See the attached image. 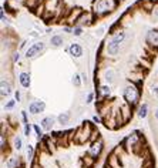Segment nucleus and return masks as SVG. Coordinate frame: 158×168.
I'll list each match as a JSON object with an SVG mask.
<instances>
[{"label": "nucleus", "mask_w": 158, "mask_h": 168, "mask_svg": "<svg viewBox=\"0 0 158 168\" xmlns=\"http://www.w3.org/2000/svg\"><path fill=\"white\" fill-rule=\"evenodd\" d=\"M123 97L126 100L127 105L134 107V105L138 104V100H140V91H138V89L134 84H130V86H127L126 89H124Z\"/></svg>", "instance_id": "f257e3e1"}, {"label": "nucleus", "mask_w": 158, "mask_h": 168, "mask_svg": "<svg viewBox=\"0 0 158 168\" xmlns=\"http://www.w3.org/2000/svg\"><path fill=\"white\" fill-rule=\"evenodd\" d=\"M93 128H91V125L88 121H84L83 125L75 131V134H74V138H75V141L78 143V144H83L85 141H88L90 138H91V134H93Z\"/></svg>", "instance_id": "f03ea898"}, {"label": "nucleus", "mask_w": 158, "mask_h": 168, "mask_svg": "<svg viewBox=\"0 0 158 168\" xmlns=\"http://www.w3.org/2000/svg\"><path fill=\"white\" fill-rule=\"evenodd\" d=\"M44 47H46V44H44L43 41H36V43H33V44L26 50V54H24V56H26L27 60H29V58H36V57L44 50Z\"/></svg>", "instance_id": "7ed1b4c3"}, {"label": "nucleus", "mask_w": 158, "mask_h": 168, "mask_svg": "<svg viewBox=\"0 0 158 168\" xmlns=\"http://www.w3.org/2000/svg\"><path fill=\"white\" fill-rule=\"evenodd\" d=\"M111 9V1L110 0H97L94 3V13L97 16H101Z\"/></svg>", "instance_id": "20e7f679"}, {"label": "nucleus", "mask_w": 158, "mask_h": 168, "mask_svg": "<svg viewBox=\"0 0 158 168\" xmlns=\"http://www.w3.org/2000/svg\"><path fill=\"white\" fill-rule=\"evenodd\" d=\"M105 50H107V54L111 57H116L118 54V51H120V43H117L116 40H113V39H110L108 41H107V44H105Z\"/></svg>", "instance_id": "39448f33"}, {"label": "nucleus", "mask_w": 158, "mask_h": 168, "mask_svg": "<svg viewBox=\"0 0 158 168\" xmlns=\"http://www.w3.org/2000/svg\"><path fill=\"white\" fill-rule=\"evenodd\" d=\"M44 110H46V103L44 101H33L29 105V112L33 114V115H36L39 112H43Z\"/></svg>", "instance_id": "423d86ee"}, {"label": "nucleus", "mask_w": 158, "mask_h": 168, "mask_svg": "<svg viewBox=\"0 0 158 168\" xmlns=\"http://www.w3.org/2000/svg\"><path fill=\"white\" fill-rule=\"evenodd\" d=\"M145 41L148 46L158 49V30H150L145 36Z\"/></svg>", "instance_id": "0eeeda50"}, {"label": "nucleus", "mask_w": 158, "mask_h": 168, "mask_svg": "<svg viewBox=\"0 0 158 168\" xmlns=\"http://www.w3.org/2000/svg\"><path fill=\"white\" fill-rule=\"evenodd\" d=\"M101 150H103V141H101V140H98V141H94V143H91V146H90V150H88V153H90V155H91L93 158H97L98 155H100Z\"/></svg>", "instance_id": "6e6552de"}, {"label": "nucleus", "mask_w": 158, "mask_h": 168, "mask_svg": "<svg viewBox=\"0 0 158 168\" xmlns=\"http://www.w3.org/2000/svg\"><path fill=\"white\" fill-rule=\"evenodd\" d=\"M68 53L74 57V58H80V57H83L84 54V51H83V47L78 44V43H73V44L68 47Z\"/></svg>", "instance_id": "1a4fd4ad"}, {"label": "nucleus", "mask_w": 158, "mask_h": 168, "mask_svg": "<svg viewBox=\"0 0 158 168\" xmlns=\"http://www.w3.org/2000/svg\"><path fill=\"white\" fill-rule=\"evenodd\" d=\"M19 81H20L21 87H24V89H29V87H30V84H32L30 74H29V73H20V76H19Z\"/></svg>", "instance_id": "9d476101"}, {"label": "nucleus", "mask_w": 158, "mask_h": 168, "mask_svg": "<svg viewBox=\"0 0 158 168\" xmlns=\"http://www.w3.org/2000/svg\"><path fill=\"white\" fill-rule=\"evenodd\" d=\"M10 93H11L10 84L7 81L1 80V83H0V94H1V97H7V96H10Z\"/></svg>", "instance_id": "9b49d317"}, {"label": "nucleus", "mask_w": 158, "mask_h": 168, "mask_svg": "<svg viewBox=\"0 0 158 168\" xmlns=\"http://www.w3.org/2000/svg\"><path fill=\"white\" fill-rule=\"evenodd\" d=\"M53 124H54V118H53V117H46V118L42 120V127H43V130H46V131H50V130H51Z\"/></svg>", "instance_id": "f8f14e48"}, {"label": "nucleus", "mask_w": 158, "mask_h": 168, "mask_svg": "<svg viewBox=\"0 0 158 168\" xmlns=\"http://www.w3.org/2000/svg\"><path fill=\"white\" fill-rule=\"evenodd\" d=\"M50 43H51L53 47H61V46H63V43H64L63 36H59V34L53 36L51 39H50Z\"/></svg>", "instance_id": "ddd939ff"}, {"label": "nucleus", "mask_w": 158, "mask_h": 168, "mask_svg": "<svg viewBox=\"0 0 158 168\" xmlns=\"http://www.w3.org/2000/svg\"><path fill=\"white\" fill-rule=\"evenodd\" d=\"M148 115V104L147 103H142V105H140V110H138V117L140 118H145Z\"/></svg>", "instance_id": "4468645a"}, {"label": "nucleus", "mask_w": 158, "mask_h": 168, "mask_svg": "<svg viewBox=\"0 0 158 168\" xmlns=\"http://www.w3.org/2000/svg\"><path fill=\"white\" fill-rule=\"evenodd\" d=\"M68 120H70V112L68 111H64L61 112L59 117H57V121L60 124H66V123H68Z\"/></svg>", "instance_id": "2eb2a0df"}, {"label": "nucleus", "mask_w": 158, "mask_h": 168, "mask_svg": "<svg viewBox=\"0 0 158 168\" xmlns=\"http://www.w3.org/2000/svg\"><path fill=\"white\" fill-rule=\"evenodd\" d=\"M114 76H116V73H114V70H111V68H108V70L104 73V77H105V80H107L108 84H111V83L114 81Z\"/></svg>", "instance_id": "dca6fc26"}, {"label": "nucleus", "mask_w": 158, "mask_h": 168, "mask_svg": "<svg viewBox=\"0 0 158 168\" xmlns=\"http://www.w3.org/2000/svg\"><path fill=\"white\" fill-rule=\"evenodd\" d=\"M111 39H113V40H116L117 43H120V44H121V43L124 41V39H126V33H124V32H117V33L114 34Z\"/></svg>", "instance_id": "f3484780"}, {"label": "nucleus", "mask_w": 158, "mask_h": 168, "mask_svg": "<svg viewBox=\"0 0 158 168\" xmlns=\"http://www.w3.org/2000/svg\"><path fill=\"white\" fill-rule=\"evenodd\" d=\"M110 93H111V89H110V86L108 84H103V86H100V94L105 97V96H110Z\"/></svg>", "instance_id": "a211bd4d"}, {"label": "nucleus", "mask_w": 158, "mask_h": 168, "mask_svg": "<svg viewBox=\"0 0 158 168\" xmlns=\"http://www.w3.org/2000/svg\"><path fill=\"white\" fill-rule=\"evenodd\" d=\"M17 165H19V160L16 157H11L9 161H7V167L9 168H17Z\"/></svg>", "instance_id": "6ab92c4d"}, {"label": "nucleus", "mask_w": 158, "mask_h": 168, "mask_svg": "<svg viewBox=\"0 0 158 168\" xmlns=\"http://www.w3.org/2000/svg\"><path fill=\"white\" fill-rule=\"evenodd\" d=\"M81 79H83V76H80V74H74L73 76V84L75 86V87H80L81 86Z\"/></svg>", "instance_id": "aec40b11"}, {"label": "nucleus", "mask_w": 158, "mask_h": 168, "mask_svg": "<svg viewBox=\"0 0 158 168\" xmlns=\"http://www.w3.org/2000/svg\"><path fill=\"white\" fill-rule=\"evenodd\" d=\"M73 34L74 36H81V34H83V27H81V26L73 27Z\"/></svg>", "instance_id": "412c9836"}, {"label": "nucleus", "mask_w": 158, "mask_h": 168, "mask_svg": "<svg viewBox=\"0 0 158 168\" xmlns=\"http://www.w3.org/2000/svg\"><path fill=\"white\" fill-rule=\"evenodd\" d=\"M21 138L20 137H14V148L16 150H21Z\"/></svg>", "instance_id": "4be33fe9"}, {"label": "nucleus", "mask_w": 158, "mask_h": 168, "mask_svg": "<svg viewBox=\"0 0 158 168\" xmlns=\"http://www.w3.org/2000/svg\"><path fill=\"white\" fill-rule=\"evenodd\" d=\"M33 128H34V131H36V134H37V138H39V140H42V137H43V131L40 130V127H39V125H34Z\"/></svg>", "instance_id": "5701e85b"}, {"label": "nucleus", "mask_w": 158, "mask_h": 168, "mask_svg": "<svg viewBox=\"0 0 158 168\" xmlns=\"http://www.w3.org/2000/svg\"><path fill=\"white\" fill-rule=\"evenodd\" d=\"M98 137H100V133H98V131H93V134H91V138H90V141H91V143H94V141H97V138H98Z\"/></svg>", "instance_id": "b1692460"}, {"label": "nucleus", "mask_w": 158, "mask_h": 168, "mask_svg": "<svg viewBox=\"0 0 158 168\" xmlns=\"http://www.w3.org/2000/svg\"><path fill=\"white\" fill-rule=\"evenodd\" d=\"M93 100H94V93H90V94L87 96V100H85V103H87V104H91V103H93Z\"/></svg>", "instance_id": "393cba45"}, {"label": "nucleus", "mask_w": 158, "mask_h": 168, "mask_svg": "<svg viewBox=\"0 0 158 168\" xmlns=\"http://www.w3.org/2000/svg\"><path fill=\"white\" fill-rule=\"evenodd\" d=\"M14 104H16V100H10L6 104V110H11V108L14 107Z\"/></svg>", "instance_id": "a878e982"}, {"label": "nucleus", "mask_w": 158, "mask_h": 168, "mask_svg": "<svg viewBox=\"0 0 158 168\" xmlns=\"http://www.w3.org/2000/svg\"><path fill=\"white\" fill-rule=\"evenodd\" d=\"M30 130H32V127L29 124H24V134L27 135V137L30 135Z\"/></svg>", "instance_id": "bb28decb"}, {"label": "nucleus", "mask_w": 158, "mask_h": 168, "mask_svg": "<svg viewBox=\"0 0 158 168\" xmlns=\"http://www.w3.org/2000/svg\"><path fill=\"white\" fill-rule=\"evenodd\" d=\"M33 153H34V151H33V147L32 146H27V157L32 158L33 157Z\"/></svg>", "instance_id": "cd10ccee"}, {"label": "nucleus", "mask_w": 158, "mask_h": 168, "mask_svg": "<svg viewBox=\"0 0 158 168\" xmlns=\"http://www.w3.org/2000/svg\"><path fill=\"white\" fill-rule=\"evenodd\" d=\"M20 60V54H19V51H16L14 54H13V61L16 63V61H19Z\"/></svg>", "instance_id": "c85d7f7f"}, {"label": "nucleus", "mask_w": 158, "mask_h": 168, "mask_svg": "<svg viewBox=\"0 0 158 168\" xmlns=\"http://www.w3.org/2000/svg\"><path fill=\"white\" fill-rule=\"evenodd\" d=\"M152 16L158 17V4L157 6H154V9H152Z\"/></svg>", "instance_id": "c756f323"}, {"label": "nucleus", "mask_w": 158, "mask_h": 168, "mask_svg": "<svg viewBox=\"0 0 158 168\" xmlns=\"http://www.w3.org/2000/svg\"><path fill=\"white\" fill-rule=\"evenodd\" d=\"M63 30L66 32V33H73V29H70V27H67V26L63 27Z\"/></svg>", "instance_id": "7c9ffc66"}, {"label": "nucleus", "mask_w": 158, "mask_h": 168, "mask_svg": "<svg viewBox=\"0 0 158 168\" xmlns=\"http://www.w3.org/2000/svg\"><path fill=\"white\" fill-rule=\"evenodd\" d=\"M14 100L20 101V93H19V91H16V94H14Z\"/></svg>", "instance_id": "2f4dec72"}, {"label": "nucleus", "mask_w": 158, "mask_h": 168, "mask_svg": "<svg viewBox=\"0 0 158 168\" xmlns=\"http://www.w3.org/2000/svg\"><path fill=\"white\" fill-rule=\"evenodd\" d=\"M152 93L157 96V98H158V86H155V87H152Z\"/></svg>", "instance_id": "473e14b6"}, {"label": "nucleus", "mask_w": 158, "mask_h": 168, "mask_svg": "<svg viewBox=\"0 0 158 168\" xmlns=\"http://www.w3.org/2000/svg\"><path fill=\"white\" fill-rule=\"evenodd\" d=\"M93 121H94V123H101L100 117H97V115H94V117H93Z\"/></svg>", "instance_id": "72a5a7b5"}, {"label": "nucleus", "mask_w": 158, "mask_h": 168, "mask_svg": "<svg viewBox=\"0 0 158 168\" xmlns=\"http://www.w3.org/2000/svg\"><path fill=\"white\" fill-rule=\"evenodd\" d=\"M0 14H1V22H6V17H4V10L1 9V11H0Z\"/></svg>", "instance_id": "f704fd0d"}, {"label": "nucleus", "mask_w": 158, "mask_h": 168, "mask_svg": "<svg viewBox=\"0 0 158 168\" xmlns=\"http://www.w3.org/2000/svg\"><path fill=\"white\" fill-rule=\"evenodd\" d=\"M155 118L158 120V107H157V110H155Z\"/></svg>", "instance_id": "c9c22d12"}, {"label": "nucleus", "mask_w": 158, "mask_h": 168, "mask_svg": "<svg viewBox=\"0 0 158 168\" xmlns=\"http://www.w3.org/2000/svg\"><path fill=\"white\" fill-rule=\"evenodd\" d=\"M116 1H123V0H116Z\"/></svg>", "instance_id": "e433bc0d"}]
</instances>
